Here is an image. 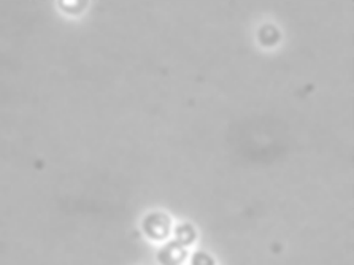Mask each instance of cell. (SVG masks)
Wrapping results in <instances>:
<instances>
[{
  "instance_id": "cell-2",
  "label": "cell",
  "mask_w": 354,
  "mask_h": 265,
  "mask_svg": "<svg viewBox=\"0 0 354 265\" xmlns=\"http://www.w3.org/2000/svg\"><path fill=\"white\" fill-rule=\"evenodd\" d=\"M186 259V250L178 241L169 243L158 254V261L162 265H181Z\"/></svg>"
},
{
  "instance_id": "cell-3",
  "label": "cell",
  "mask_w": 354,
  "mask_h": 265,
  "mask_svg": "<svg viewBox=\"0 0 354 265\" xmlns=\"http://www.w3.org/2000/svg\"><path fill=\"white\" fill-rule=\"evenodd\" d=\"M57 7L68 16H80L84 12L86 7H88V3L77 2V0H71V2H68L67 0V2H57Z\"/></svg>"
},
{
  "instance_id": "cell-5",
  "label": "cell",
  "mask_w": 354,
  "mask_h": 265,
  "mask_svg": "<svg viewBox=\"0 0 354 265\" xmlns=\"http://www.w3.org/2000/svg\"><path fill=\"white\" fill-rule=\"evenodd\" d=\"M192 265H213V259L205 253H197L192 257Z\"/></svg>"
},
{
  "instance_id": "cell-1",
  "label": "cell",
  "mask_w": 354,
  "mask_h": 265,
  "mask_svg": "<svg viewBox=\"0 0 354 265\" xmlns=\"http://www.w3.org/2000/svg\"><path fill=\"white\" fill-rule=\"evenodd\" d=\"M143 230L149 239L162 240L169 235L170 232V221L167 216L162 213H153L145 219Z\"/></svg>"
},
{
  "instance_id": "cell-4",
  "label": "cell",
  "mask_w": 354,
  "mask_h": 265,
  "mask_svg": "<svg viewBox=\"0 0 354 265\" xmlns=\"http://www.w3.org/2000/svg\"><path fill=\"white\" fill-rule=\"evenodd\" d=\"M176 239H178L176 241H178L181 246L191 245V243L196 239V232H194V229H192V226L185 224V226L178 227V229H176Z\"/></svg>"
}]
</instances>
